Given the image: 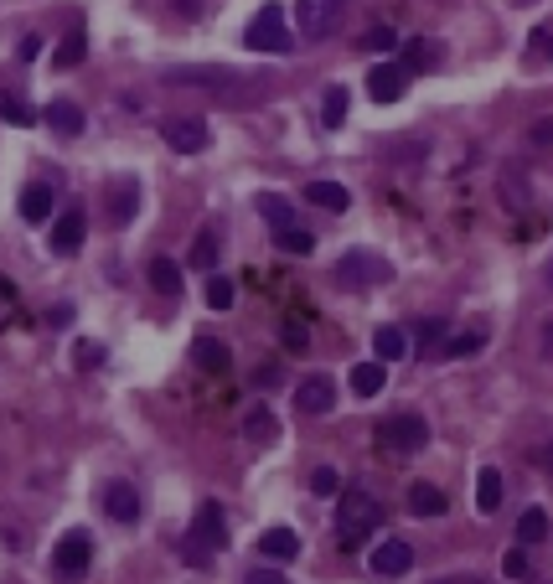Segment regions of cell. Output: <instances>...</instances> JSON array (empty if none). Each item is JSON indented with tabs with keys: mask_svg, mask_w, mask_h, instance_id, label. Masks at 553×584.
Segmentation results:
<instances>
[{
	"mask_svg": "<svg viewBox=\"0 0 553 584\" xmlns=\"http://www.w3.org/2000/svg\"><path fill=\"white\" fill-rule=\"evenodd\" d=\"M424 63H429V42H409V47H404V68L419 73Z\"/></svg>",
	"mask_w": 553,
	"mask_h": 584,
	"instance_id": "cell-44",
	"label": "cell"
},
{
	"mask_svg": "<svg viewBox=\"0 0 553 584\" xmlns=\"http://www.w3.org/2000/svg\"><path fill=\"white\" fill-rule=\"evenodd\" d=\"M52 202H57V192L47 187V181H32V187L21 192V218L26 223H47L52 218Z\"/></svg>",
	"mask_w": 553,
	"mask_h": 584,
	"instance_id": "cell-18",
	"label": "cell"
},
{
	"mask_svg": "<svg viewBox=\"0 0 553 584\" xmlns=\"http://www.w3.org/2000/svg\"><path fill=\"white\" fill-rule=\"evenodd\" d=\"M83 233H88V218H83L78 207H68L63 218L52 223V254H57V259H73V254L83 249Z\"/></svg>",
	"mask_w": 553,
	"mask_h": 584,
	"instance_id": "cell-11",
	"label": "cell"
},
{
	"mask_svg": "<svg viewBox=\"0 0 553 584\" xmlns=\"http://www.w3.org/2000/svg\"><path fill=\"white\" fill-rule=\"evenodd\" d=\"M486 347V326H471V331H455V336H445V357H476Z\"/></svg>",
	"mask_w": 553,
	"mask_h": 584,
	"instance_id": "cell-28",
	"label": "cell"
},
{
	"mask_svg": "<svg viewBox=\"0 0 553 584\" xmlns=\"http://www.w3.org/2000/svg\"><path fill=\"white\" fill-rule=\"evenodd\" d=\"M243 47H249V52H274V57H285V52L295 47L290 26H285V11H280V6H264V11L249 21V32H243Z\"/></svg>",
	"mask_w": 553,
	"mask_h": 584,
	"instance_id": "cell-5",
	"label": "cell"
},
{
	"mask_svg": "<svg viewBox=\"0 0 553 584\" xmlns=\"http://www.w3.org/2000/svg\"><path fill=\"white\" fill-rule=\"evenodd\" d=\"M502 574H507V579H528V553H522V548H507V553H502Z\"/></svg>",
	"mask_w": 553,
	"mask_h": 584,
	"instance_id": "cell-41",
	"label": "cell"
},
{
	"mask_svg": "<svg viewBox=\"0 0 553 584\" xmlns=\"http://www.w3.org/2000/svg\"><path fill=\"white\" fill-rule=\"evenodd\" d=\"M383 383H388V367H383V362H357V367H352V393H357V398H378Z\"/></svg>",
	"mask_w": 553,
	"mask_h": 584,
	"instance_id": "cell-23",
	"label": "cell"
},
{
	"mask_svg": "<svg viewBox=\"0 0 553 584\" xmlns=\"http://www.w3.org/2000/svg\"><path fill=\"white\" fill-rule=\"evenodd\" d=\"M47 321H52V326H63V321H73V305H52V311H47Z\"/></svg>",
	"mask_w": 553,
	"mask_h": 584,
	"instance_id": "cell-50",
	"label": "cell"
},
{
	"mask_svg": "<svg viewBox=\"0 0 553 584\" xmlns=\"http://www.w3.org/2000/svg\"><path fill=\"white\" fill-rule=\"evenodd\" d=\"M150 285L161 295H181V264L176 259H150Z\"/></svg>",
	"mask_w": 553,
	"mask_h": 584,
	"instance_id": "cell-31",
	"label": "cell"
},
{
	"mask_svg": "<svg viewBox=\"0 0 553 584\" xmlns=\"http://www.w3.org/2000/svg\"><path fill=\"white\" fill-rule=\"evenodd\" d=\"M42 119H47V130H52V135H63V140L83 135V109H78L73 99H52Z\"/></svg>",
	"mask_w": 553,
	"mask_h": 584,
	"instance_id": "cell-16",
	"label": "cell"
},
{
	"mask_svg": "<svg viewBox=\"0 0 553 584\" xmlns=\"http://www.w3.org/2000/svg\"><path fill=\"white\" fill-rule=\"evenodd\" d=\"M83 57H88V37H83V32H73L63 47H57V57H52V63H57V68H78Z\"/></svg>",
	"mask_w": 553,
	"mask_h": 584,
	"instance_id": "cell-34",
	"label": "cell"
},
{
	"mask_svg": "<svg viewBox=\"0 0 553 584\" xmlns=\"http://www.w3.org/2000/svg\"><path fill=\"white\" fill-rule=\"evenodd\" d=\"M347 109H352L347 88H342V83H331V88H326V99H321V125H326V130H342V125H347Z\"/></svg>",
	"mask_w": 553,
	"mask_h": 584,
	"instance_id": "cell-25",
	"label": "cell"
},
{
	"mask_svg": "<svg viewBox=\"0 0 553 584\" xmlns=\"http://www.w3.org/2000/svg\"><path fill=\"white\" fill-rule=\"evenodd\" d=\"M378 528H383V502L362 486H347L342 507H336V543H342V553H357L367 543V533H378Z\"/></svg>",
	"mask_w": 553,
	"mask_h": 584,
	"instance_id": "cell-1",
	"label": "cell"
},
{
	"mask_svg": "<svg viewBox=\"0 0 553 584\" xmlns=\"http://www.w3.org/2000/svg\"><path fill=\"white\" fill-rule=\"evenodd\" d=\"M305 202H316L326 212H347L352 207V192L342 187V181H311V187H305Z\"/></svg>",
	"mask_w": 553,
	"mask_h": 584,
	"instance_id": "cell-19",
	"label": "cell"
},
{
	"mask_svg": "<svg viewBox=\"0 0 553 584\" xmlns=\"http://www.w3.org/2000/svg\"><path fill=\"white\" fill-rule=\"evenodd\" d=\"M538 460H543V471L553 476V445H543V455H538Z\"/></svg>",
	"mask_w": 553,
	"mask_h": 584,
	"instance_id": "cell-52",
	"label": "cell"
},
{
	"mask_svg": "<svg viewBox=\"0 0 553 584\" xmlns=\"http://www.w3.org/2000/svg\"><path fill=\"white\" fill-rule=\"evenodd\" d=\"M373 574H383V579H398V574H409L414 569V548L404 543V538H388V543H378L373 548Z\"/></svg>",
	"mask_w": 553,
	"mask_h": 584,
	"instance_id": "cell-12",
	"label": "cell"
},
{
	"mask_svg": "<svg viewBox=\"0 0 553 584\" xmlns=\"http://www.w3.org/2000/svg\"><path fill=\"white\" fill-rule=\"evenodd\" d=\"M0 119H6V125H16V130H32V125H37V109L26 104L21 94H11V88H0Z\"/></svg>",
	"mask_w": 553,
	"mask_h": 584,
	"instance_id": "cell-24",
	"label": "cell"
},
{
	"mask_svg": "<svg viewBox=\"0 0 553 584\" xmlns=\"http://www.w3.org/2000/svg\"><path fill=\"white\" fill-rule=\"evenodd\" d=\"M88 564H94V543H88V533H63L57 538V548H52V574L57 579H83L88 574Z\"/></svg>",
	"mask_w": 553,
	"mask_h": 584,
	"instance_id": "cell-8",
	"label": "cell"
},
{
	"mask_svg": "<svg viewBox=\"0 0 553 584\" xmlns=\"http://www.w3.org/2000/svg\"><path fill=\"white\" fill-rule=\"evenodd\" d=\"M429 584H486L481 574H445V579H429Z\"/></svg>",
	"mask_w": 553,
	"mask_h": 584,
	"instance_id": "cell-48",
	"label": "cell"
},
{
	"mask_svg": "<svg viewBox=\"0 0 553 584\" xmlns=\"http://www.w3.org/2000/svg\"><path fill=\"white\" fill-rule=\"evenodd\" d=\"M161 140L176 150V156H197V150H207L212 130L197 114H171V119H161Z\"/></svg>",
	"mask_w": 553,
	"mask_h": 584,
	"instance_id": "cell-7",
	"label": "cell"
},
{
	"mask_svg": "<svg viewBox=\"0 0 553 584\" xmlns=\"http://www.w3.org/2000/svg\"><path fill=\"white\" fill-rule=\"evenodd\" d=\"M176 553H181V559H187V564H197V569H207V564H212V548H202V543H197L192 533H181Z\"/></svg>",
	"mask_w": 553,
	"mask_h": 584,
	"instance_id": "cell-37",
	"label": "cell"
},
{
	"mask_svg": "<svg viewBox=\"0 0 553 584\" xmlns=\"http://www.w3.org/2000/svg\"><path fill=\"white\" fill-rule=\"evenodd\" d=\"M73 362H78V367H104V347H99V342H78V347H73Z\"/></svg>",
	"mask_w": 553,
	"mask_h": 584,
	"instance_id": "cell-42",
	"label": "cell"
},
{
	"mask_svg": "<svg viewBox=\"0 0 553 584\" xmlns=\"http://www.w3.org/2000/svg\"><path fill=\"white\" fill-rule=\"evenodd\" d=\"M171 83H176V88H207V94L233 99V104L259 99V88H249V83H243V73H233V68H176Z\"/></svg>",
	"mask_w": 553,
	"mask_h": 584,
	"instance_id": "cell-3",
	"label": "cell"
},
{
	"mask_svg": "<svg viewBox=\"0 0 553 584\" xmlns=\"http://www.w3.org/2000/svg\"><path fill=\"white\" fill-rule=\"evenodd\" d=\"M104 512L114 522H140V491L130 481H109L104 486Z\"/></svg>",
	"mask_w": 553,
	"mask_h": 584,
	"instance_id": "cell-15",
	"label": "cell"
},
{
	"mask_svg": "<svg viewBox=\"0 0 553 584\" xmlns=\"http://www.w3.org/2000/svg\"><path fill=\"white\" fill-rule=\"evenodd\" d=\"M249 584H285V574H274V569H254Z\"/></svg>",
	"mask_w": 553,
	"mask_h": 584,
	"instance_id": "cell-49",
	"label": "cell"
},
{
	"mask_svg": "<svg viewBox=\"0 0 553 584\" xmlns=\"http://www.w3.org/2000/svg\"><path fill=\"white\" fill-rule=\"evenodd\" d=\"M528 140H533V145H553V119H533Z\"/></svg>",
	"mask_w": 553,
	"mask_h": 584,
	"instance_id": "cell-47",
	"label": "cell"
},
{
	"mask_svg": "<svg viewBox=\"0 0 553 584\" xmlns=\"http://www.w3.org/2000/svg\"><path fill=\"white\" fill-rule=\"evenodd\" d=\"M517 538H522V543H543V538H548V512H543V507H528V512H522V517H517Z\"/></svg>",
	"mask_w": 553,
	"mask_h": 584,
	"instance_id": "cell-32",
	"label": "cell"
},
{
	"mask_svg": "<svg viewBox=\"0 0 553 584\" xmlns=\"http://www.w3.org/2000/svg\"><path fill=\"white\" fill-rule=\"evenodd\" d=\"M295 404H300V414H331L336 409V383L326 373H311L295 388Z\"/></svg>",
	"mask_w": 553,
	"mask_h": 584,
	"instance_id": "cell-13",
	"label": "cell"
},
{
	"mask_svg": "<svg viewBox=\"0 0 553 584\" xmlns=\"http://www.w3.org/2000/svg\"><path fill=\"white\" fill-rule=\"evenodd\" d=\"M285 347H290V352H305V347H311V331L290 321V326H285Z\"/></svg>",
	"mask_w": 553,
	"mask_h": 584,
	"instance_id": "cell-45",
	"label": "cell"
},
{
	"mask_svg": "<svg viewBox=\"0 0 553 584\" xmlns=\"http://www.w3.org/2000/svg\"><path fill=\"white\" fill-rule=\"evenodd\" d=\"M502 197H507V207H528V181H522V176L512 181V171H507L502 176Z\"/></svg>",
	"mask_w": 553,
	"mask_h": 584,
	"instance_id": "cell-40",
	"label": "cell"
},
{
	"mask_svg": "<svg viewBox=\"0 0 553 584\" xmlns=\"http://www.w3.org/2000/svg\"><path fill=\"white\" fill-rule=\"evenodd\" d=\"M362 47H367V52H388V57H393V52H398V32H393V26H373V32L362 37Z\"/></svg>",
	"mask_w": 553,
	"mask_h": 584,
	"instance_id": "cell-36",
	"label": "cell"
},
{
	"mask_svg": "<svg viewBox=\"0 0 553 584\" xmlns=\"http://www.w3.org/2000/svg\"><path fill=\"white\" fill-rule=\"evenodd\" d=\"M135 212H140V181H135V176H119L114 192H109V223L125 228Z\"/></svg>",
	"mask_w": 553,
	"mask_h": 584,
	"instance_id": "cell-14",
	"label": "cell"
},
{
	"mask_svg": "<svg viewBox=\"0 0 553 584\" xmlns=\"http://www.w3.org/2000/svg\"><path fill=\"white\" fill-rule=\"evenodd\" d=\"M212 264H218V233L202 228L197 243H192V269H212Z\"/></svg>",
	"mask_w": 553,
	"mask_h": 584,
	"instance_id": "cell-33",
	"label": "cell"
},
{
	"mask_svg": "<svg viewBox=\"0 0 553 584\" xmlns=\"http://www.w3.org/2000/svg\"><path fill=\"white\" fill-rule=\"evenodd\" d=\"M476 507L481 512H497L502 507V471L497 466H481V476H476Z\"/></svg>",
	"mask_w": 553,
	"mask_h": 584,
	"instance_id": "cell-26",
	"label": "cell"
},
{
	"mask_svg": "<svg viewBox=\"0 0 553 584\" xmlns=\"http://www.w3.org/2000/svg\"><path fill=\"white\" fill-rule=\"evenodd\" d=\"M445 507H450V502H445L440 486H429V481H414V486H409V512H414V517H440Z\"/></svg>",
	"mask_w": 553,
	"mask_h": 584,
	"instance_id": "cell-20",
	"label": "cell"
},
{
	"mask_svg": "<svg viewBox=\"0 0 553 584\" xmlns=\"http://www.w3.org/2000/svg\"><path fill=\"white\" fill-rule=\"evenodd\" d=\"M409 68L404 63H378L373 73H367V94H373L378 104H398V99H404L409 94Z\"/></svg>",
	"mask_w": 553,
	"mask_h": 584,
	"instance_id": "cell-9",
	"label": "cell"
},
{
	"mask_svg": "<svg viewBox=\"0 0 553 584\" xmlns=\"http://www.w3.org/2000/svg\"><path fill=\"white\" fill-rule=\"evenodd\" d=\"M259 218H264L269 228H290V223H295V202H290L285 192H259Z\"/></svg>",
	"mask_w": 553,
	"mask_h": 584,
	"instance_id": "cell-22",
	"label": "cell"
},
{
	"mask_svg": "<svg viewBox=\"0 0 553 584\" xmlns=\"http://www.w3.org/2000/svg\"><path fill=\"white\" fill-rule=\"evenodd\" d=\"M37 52H42V37H26V42H21V63H32Z\"/></svg>",
	"mask_w": 553,
	"mask_h": 584,
	"instance_id": "cell-51",
	"label": "cell"
},
{
	"mask_svg": "<svg viewBox=\"0 0 553 584\" xmlns=\"http://www.w3.org/2000/svg\"><path fill=\"white\" fill-rule=\"evenodd\" d=\"M300 553V538L290 533V528H269L264 538H259V559H269V564H290Z\"/></svg>",
	"mask_w": 553,
	"mask_h": 584,
	"instance_id": "cell-17",
	"label": "cell"
},
{
	"mask_svg": "<svg viewBox=\"0 0 553 584\" xmlns=\"http://www.w3.org/2000/svg\"><path fill=\"white\" fill-rule=\"evenodd\" d=\"M533 57H553V21H543V26H533Z\"/></svg>",
	"mask_w": 553,
	"mask_h": 584,
	"instance_id": "cell-43",
	"label": "cell"
},
{
	"mask_svg": "<svg viewBox=\"0 0 553 584\" xmlns=\"http://www.w3.org/2000/svg\"><path fill=\"white\" fill-rule=\"evenodd\" d=\"M373 352L383 357V362H398L409 352V336H404V326H378L373 331Z\"/></svg>",
	"mask_w": 553,
	"mask_h": 584,
	"instance_id": "cell-27",
	"label": "cell"
},
{
	"mask_svg": "<svg viewBox=\"0 0 553 584\" xmlns=\"http://www.w3.org/2000/svg\"><path fill=\"white\" fill-rule=\"evenodd\" d=\"M311 491H316V497H336V491H342V476H336L331 466H321V471L311 476Z\"/></svg>",
	"mask_w": 553,
	"mask_h": 584,
	"instance_id": "cell-39",
	"label": "cell"
},
{
	"mask_svg": "<svg viewBox=\"0 0 553 584\" xmlns=\"http://www.w3.org/2000/svg\"><path fill=\"white\" fill-rule=\"evenodd\" d=\"M393 280V264L373 249H347L342 259H336V285L342 290H378Z\"/></svg>",
	"mask_w": 553,
	"mask_h": 584,
	"instance_id": "cell-2",
	"label": "cell"
},
{
	"mask_svg": "<svg viewBox=\"0 0 553 584\" xmlns=\"http://www.w3.org/2000/svg\"><path fill=\"white\" fill-rule=\"evenodd\" d=\"M192 362L202 367V373H228V347L218 342V336H197V342H192Z\"/></svg>",
	"mask_w": 553,
	"mask_h": 584,
	"instance_id": "cell-21",
	"label": "cell"
},
{
	"mask_svg": "<svg viewBox=\"0 0 553 584\" xmlns=\"http://www.w3.org/2000/svg\"><path fill=\"white\" fill-rule=\"evenodd\" d=\"M274 243H280V254H295V259H305L316 249V238H311V228H274Z\"/></svg>",
	"mask_w": 553,
	"mask_h": 584,
	"instance_id": "cell-29",
	"label": "cell"
},
{
	"mask_svg": "<svg viewBox=\"0 0 553 584\" xmlns=\"http://www.w3.org/2000/svg\"><path fill=\"white\" fill-rule=\"evenodd\" d=\"M424 445H429V419H424V414H414V409L393 414V419L378 429V450H383V455L409 460V455H419Z\"/></svg>",
	"mask_w": 553,
	"mask_h": 584,
	"instance_id": "cell-4",
	"label": "cell"
},
{
	"mask_svg": "<svg viewBox=\"0 0 553 584\" xmlns=\"http://www.w3.org/2000/svg\"><path fill=\"white\" fill-rule=\"evenodd\" d=\"M233 295H238V290H233V280H223V274L207 285V305H212V311H228V305H233Z\"/></svg>",
	"mask_w": 553,
	"mask_h": 584,
	"instance_id": "cell-38",
	"label": "cell"
},
{
	"mask_svg": "<svg viewBox=\"0 0 553 584\" xmlns=\"http://www.w3.org/2000/svg\"><path fill=\"white\" fill-rule=\"evenodd\" d=\"M352 0H300L295 6V26H300V37L305 42H326L336 26H342Z\"/></svg>",
	"mask_w": 553,
	"mask_h": 584,
	"instance_id": "cell-6",
	"label": "cell"
},
{
	"mask_svg": "<svg viewBox=\"0 0 553 584\" xmlns=\"http://www.w3.org/2000/svg\"><path fill=\"white\" fill-rule=\"evenodd\" d=\"M192 538L202 543V548H228V517H223V502H202L197 507V517H192Z\"/></svg>",
	"mask_w": 553,
	"mask_h": 584,
	"instance_id": "cell-10",
	"label": "cell"
},
{
	"mask_svg": "<svg viewBox=\"0 0 553 584\" xmlns=\"http://www.w3.org/2000/svg\"><path fill=\"white\" fill-rule=\"evenodd\" d=\"M274 383H280V367H274V362H259V367H254V388H274Z\"/></svg>",
	"mask_w": 553,
	"mask_h": 584,
	"instance_id": "cell-46",
	"label": "cell"
},
{
	"mask_svg": "<svg viewBox=\"0 0 553 584\" xmlns=\"http://www.w3.org/2000/svg\"><path fill=\"white\" fill-rule=\"evenodd\" d=\"M243 435H249L254 445H269V440H280V419H274L269 409H254L249 419H243Z\"/></svg>",
	"mask_w": 553,
	"mask_h": 584,
	"instance_id": "cell-30",
	"label": "cell"
},
{
	"mask_svg": "<svg viewBox=\"0 0 553 584\" xmlns=\"http://www.w3.org/2000/svg\"><path fill=\"white\" fill-rule=\"evenodd\" d=\"M445 336H450L445 321H419V352H424V357H429V352H440V347H445Z\"/></svg>",
	"mask_w": 553,
	"mask_h": 584,
	"instance_id": "cell-35",
	"label": "cell"
}]
</instances>
